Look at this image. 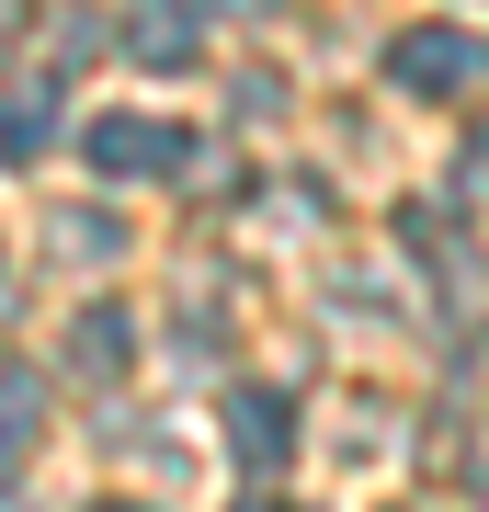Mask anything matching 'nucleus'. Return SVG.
I'll return each instance as SVG.
<instances>
[{
    "label": "nucleus",
    "mask_w": 489,
    "mask_h": 512,
    "mask_svg": "<svg viewBox=\"0 0 489 512\" xmlns=\"http://www.w3.org/2000/svg\"><path fill=\"white\" fill-rule=\"evenodd\" d=\"M0 35H23V0H0Z\"/></svg>",
    "instance_id": "nucleus-9"
},
{
    "label": "nucleus",
    "mask_w": 489,
    "mask_h": 512,
    "mask_svg": "<svg viewBox=\"0 0 489 512\" xmlns=\"http://www.w3.org/2000/svg\"><path fill=\"white\" fill-rule=\"evenodd\" d=\"M46 433V376H23V365H0V456H23V444Z\"/></svg>",
    "instance_id": "nucleus-7"
},
{
    "label": "nucleus",
    "mask_w": 489,
    "mask_h": 512,
    "mask_svg": "<svg viewBox=\"0 0 489 512\" xmlns=\"http://www.w3.org/2000/svg\"><path fill=\"white\" fill-rule=\"evenodd\" d=\"M0 512H23V490H12V478H0Z\"/></svg>",
    "instance_id": "nucleus-10"
},
{
    "label": "nucleus",
    "mask_w": 489,
    "mask_h": 512,
    "mask_svg": "<svg viewBox=\"0 0 489 512\" xmlns=\"http://www.w3.org/2000/svg\"><path fill=\"white\" fill-rule=\"evenodd\" d=\"M114 23L137 69H205V0H126Z\"/></svg>",
    "instance_id": "nucleus-3"
},
{
    "label": "nucleus",
    "mask_w": 489,
    "mask_h": 512,
    "mask_svg": "<svg viewBox=\"0 0 489 512\" xmlns=\"http://www.w3.org/2000/svg\"><path fill=\"white\" fill-rule=\"evenodd\" d=\"M103 512H126V501H103Z\"/></svg>",
    "instance_id": "nucleus-13"
},
{
    "label": "nucleus",
    "mask_w": 489,
    "mask_h": 512,
    "mask_svg": "<svg viewBox=\"0 0 489 512\" xmlns=\"http://www.w3.org/2000/svg\"><path fill=\"white\" fill-rule=\"evenodd\" d=\"M126 353H137V319L126 308H80L69 319V365L80 376H126Z\"/></svg>",
    "instance_id": "nucleus-6"
},
{
    "label": "nucleus",
    "mask_w": 489,
    "mask_h": 512,
    "mask_svg": "<svg viewBox=\"0 0 489 512\" xmlns=\"http://www.w3.org/2000/svg\"><path fill=\"white\" fill-rule=\"evenodd\" d=\"M182 126H160V114H91L80 126V160L103 171V183H160V171H182Z\"/></svg>",
    "instance_id": "nucleus-1"
},
{
    "label": "nucleus",
    "mask_w": 489,
    "mask_h": 512,
    "mask_svg": "<svg viewBox=\"0 0 489 512\" xmlns=\"http://www.w3.org/2000/svg\"><path fill=\"white\" fill-rule=\"evenodd\" d=\"M478 501H489V467H478Z\"/></svg>",
    "instance_id": "nucleus-12"
},
{
    "label": "nucleus",
    "mask_w": 489,
    "mask_h": 512,
    "mask_svg": "<svg viewBox=\"0 0 489 512\" xmlns=\"http://www.w3.org/2000/svg\"><path fill=\"white\" fill-rule=\"evenodd\" d=\"M46 137H57V69H46V80H23V92L0 103V160H12V171H23V160H46Z\"/></svg>",
    "instance_id": "nucleus-5"
},
{
    "label": "nucleus",
    "mask_w": 489,
    "mask_h": 512,
    "mask_svg": "<svg viewBox=\"0 0 489 512\" xmlns=\"http://www.w3.org/2000/svg\"><path fill=\"white\" fill-rule=\"evenodd\" d=\"M387 80L421 92V103H455V92L478 80V35H455V23H410V35L387 46Z\"/></svg>",
    "instance_id": "nucleus-2"
},
{
    "label": "nucleus",
    "mask_w": 489,
    "mask_h": 512,
    "mask_svg": "<svg viewBox=\"0 0 489 512\" xmlns=\"http://www.w3.org/2000/svg\"><path fill=\"white\" fill-rule=\"evenodd\" d=\"M239 512H285V501H239Z\"/></svg>",
    "instance_id": "nucleus-11"
},
{
    "label": "nucleus",
    "mask_w": 489,
    "mask_h": 512,
    "mask_svg": "<svg viewBox=\"0 0 489 512\" xmlns=\"http://www.w3.org/2000/svg\"><path fill=\"white\" fill-rule=\"evenodd\" d=\"M228 456L239 467H285L296 456V399L285 387H239L228 399Z\"/></svg>",
    "instance_id": "nucleus-4"
},
{
    "label": "nucleus",
    "mask_w": 489,
    "mask_h": 512,
    "mask_svg": "<svg viewBox=\"0 0 489 512\" xmlns=\"http://www.w3.org/2000/svg\"><path fill=\"white\" fill-rule=\"evenodd\" d=\"M114 239H126V228H103L91 205H69V217H57V251H69V262H103Z\"/></svg>",
    "instance_id": "nucleus-8"
}]
</instances>
